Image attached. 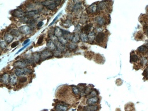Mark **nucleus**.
Masks as SVG:
<instances>
[{
    "label": "nucleus",
    "mask_w": 148,
    "mask_h": 111,
    "mask_svg": "<svg viewBox=\"0 0 148 111\" xmlns=\"http://www.w3.org/2000/svg\"><path fill=\"white\" fill-rule=\"evenodd\" d=\"M53 54V53H52L51 51H50L49 50H43V52H42V53H41V60H45L48 59V58H50V57H52Z\"/></svg>",
    "instance_id": "obj_1"
},
{
    "label": "nucleus",
    "mask_w": 148,
    "mask_h": 111,
    "mask_svg": "<svg viewBox=\"0 0 148 111\" xmlns=\"http://www.w3.org/2000/svg\"><path fill=\"white\" fill-rule=\"evenodd\" d=\"M105 37H106V34L103 32H99L96 35V37H95V42L99 44L102 43L104 42V39H105Z\"/></svg>",
    "instance_id": "obj_2"
},
{
    "label": "nucleus",
    "mask_w": 148,
    "mask_h": 111,
    "mask_svg": "<svg viewBox=\"0 0 148 111\" xmlns=\"http://www.w3.org/2000/svg\"><path fill=\"white\" fill-rule=\"evenodd\" d=\"M19 31L20 33L27 35L29 34H30L31 32V27L29 26L26 25V26H23L20 27L19 28Z\"/></svg>",
    "instance_id": "obj_3"
},
{
    "label": "nucleus",
    "mask_w": 148,
    "mask_h": 111,
    "mask_svg": "<svg viewBox=\"0 0 148 111\" xmlns=\"http://www.w3.org/2000/svg\"><path fill=\"white\" fill-rule=\"evenodd\" d=\"M28 64L26 60L24 61H17L13 64V66L17 68H24Z\"/></svg>",
    "instance_id": "obj_4"
},
{
    "label": "nucleus",
    "mask_w": 148,
    "mask_h": 111,
    "mask_svg": "<svg viewBox=\"0 0 148 111\" xmlns=\"http://www.w3.org/2000/svg\"><path fill=\"white\" fill-rule=\"evenodd\" d=\"M94 20H95V23L99 25V27L105 25V22H106L105 19L104 17H102L101 16H96L95 17V19H94Z\"/></svg>",
    "instance_id": "obj_5"
},
{
    "label": "nucleus",
    "mask_w": 148,
    "mask_h": 111,
    "mask_svg": "<svg viewBox=\"0 0 148 111\" xmlns=\"http://www.w3.org/2000/svg\"><path fill=\"white\" fill-rule=\"evenodd\" d=\"M97 12V5L96 4H93L87 8V13L88 14H94Z\"/></svg>",
    "instance_id": "obj_6"
},
{
    "label": "nucleus",
    "mask_w": 148,
    "mask_h": 111,
    "mask_svg": "<svg viewBox=\"0 0 148 111\" xmlns=\"http://www.w3.org/2000/svg\"><path fill=\"white\" fill-rule=\"evenodd\" d=\"M68 108V105H67L65 103H59L55 106V109L56 111H67Z\"/></svg>",
    "instance_id": "obj_7"
},
{
    "label": "nucleus",
    "mask_w": 148,
    "mask_h": 111,
    "mask_svg": "<svg viewBox=\"0 0 148 111\" xmlns=\"http://www.w3.org/2000/svg\"><path fill=\"white\" fill-rule=\"evenodd\" d=\"M12 15L17 17H23L24 16V13L20 9H16L12 11Z\"/></svg>",
    "instance_id": "obj_8"
},
{
    "label": "nucleus",
    "mask_w": 148,
    "mask_h": 111,
    "mask_svg": "<svg viewBox=\"0 0 148 111\" xmlns=\"http://www.w3.org/2000/svg\"><path fill=\"white\" fill-rule=\"evenodd\" d=\"M62 31H63V37H64L65 39H67V41H72L74 35L73 34L70 33V32L67 31H65V30H62Z\"/></svg>",
    "instance_id": "obj_9"
},
{
    "label": "nucleus",
    "mask_w": 148,
    "mask_h": 111,
    "mask_svg": "<svg viewBox=\"0 0 148 111\" xmlns=\"http://www.w3.org/2000/svg\"><path fill=\"white\" fill-rule=\"evenodd\" d=\"M99 101V97H91V98H89L86 100V103L87 105H95Z\"/></svg>",
    "instance_id": "obj_10"
},
{
    "label": "nucleus",
    "mask_w": 148,
    "mask_h": 111,
    "mask_svg": "<svg viewBox=\"0 0 148 111\" xmlns=\"http://www.w3.org/2000/svg\"><path fill=\"white\" fill-rule=\"evenodd\" d=\"M9 78L10 77L8 73H4L3 75H1V82L4 84H8L9 83Z\"/></svg>",
    "instance_id": "obj_11"
},
{
    "label": "nucleus",
    "mask_w": 148,
    "mask_h": 111,
    "mask_svg": "<svg viewBox=\"0 0 148 111\" xmlns=\"http://www.w3.org/2000/svg\"><path fill=\"white\" fill-rule=\"evenodd\" d=\"M47 47L50 51H53L54 52L55 50H56V47L55 43L52 40H49L47 42Z\"/></svg>",
    "instance_id": "obj_12"
},
{
    "label": "nucleus",
    "mask_w": 148,
    "mask_h": 111,
    "mask_svg": "<svg viewBox=\"0 0 148 111\" xmlns=\"http://www.w3.org/2000/svg\"><path fill=\"white\" fill-rule=\"evenodd\" d=\"M98 109V106L96 105H89L85 106L83 108V111H97Z\"/></svg>",
    "instance_id": "obj_13"
},
{
    "label": "nucleus",
    "mask_w": 148,
    "mask_h": 111,
    "mask_svg": "<svg viewBox=\"0 0 148 111\" xmlns=\"http://www.w3.org/2000/svg\"><path fill=\"white\" fill-rule=\"evenodd\" d=\"M54 43H55L56 47V49H57L58 50L60 51L61 52H64L65 50V46L62 45L60 42H58V39L56 41L54 42Z\"/></svg>",
    "instance_id": "obj_14"
},
{
    "label": "nucleus",
    "mask_w": 148,
    "mask_h": 111,
    "mask_svg": "<svg viewBox=\"0 0 148 111\" xmlns=\"http://www.w3.org/2000/svg\"><path fill=\"white\" fill-rule=\"evenodd\" d=\"M32 58L34 61L36 63H38L41 60V54L39 53L35 52L33 54Z\"/></svg>",
    "instance_id": "obj_15"
},
{
    "label": "nucleus",
    "mask_w": 148,
    "mask_h": 111,
    "mask_svg": "<svg viewBox=\"0 0 148 111\" xmlns=\"http://www.w3.org/2000/svg\"><path fill=\"white\" fill-rule=\"evenodd\" d=\"M137 51L141 54H145L148 52V48L146 45H142L137 49Z\"/></svg>",
    "instance_id": "obj_16"
},
{
    "label": "nucleus",
    "mask_w": 148,
    "mask_h": 111,
    "mask_svg": "<svg viewBox=\"0 0 148 111\" xmlns=\"http://www.w3.org/2000/svg\"><path fill=\"white\" fill-rule=\"evenodd\" d=\"M38 13V10H33V11H30L28 12L25 13V15L28 18H31Z\"/></svg>",
    "instance_id": "obj_17"
},
{
    "label": "nucleus",
    "mask_w": 148,
    "mask_h": 111,
    "mask_svg": "<svg viewBox=\"0 0 148 111\" xmlns=\"http://www.w3.org/2000/svg\"><path fill=\"white\" fill-rule=\"evenodd\" d=\"M82 8V4L80 2H77L76 4H75L72 7V11L74 12H78Z\"/></svg>",
    "instance_id": "obj_18"
},
{
    "label": "nucleus",
    "mask_w": 148,
    "mask_h": 111,
    "mask_svg": "<svg viewBox=\"0 0 148 111\" xmlns=\"http://www.w3.org/2000/svg\"><path fill=\"white\" fill-rule=\"evenodd\" d=\"M54 34L57 38H60L63 36V31L58 27H56L54 30Z\"/></svg>",
    "instance_id": "obj_19"
},
{
    "label": "nucleus",
    "mask_w": 148,
    "mask_h": 111,
    "mask_svg": "<svg viewBox=\"0 0 148 111\" xmlns=\"http://www.w3.org/2000/svg\"><path fill=\"white\" fill-rule=\"evenodd\" d=\"M17 78L16 75H11L9 78V83L12 85H15L17 83Z\"/></svg>",
    "instance_id": "obj_20"
},
{
    "label": "nucleus",
    "mask_w": 148,
    "mask_h": 111,
    "mask_svg": "<svg viewBox=\"0 0 148 111\" xmlns=\"http://www.w3.org/2000/svg\"><path fill=\"white\" fill-rule=\"evenodd\" d=\"M15 73L17 77H22L25 74L24 68H16L15 71Z\"/></svg>",
    "instance_id": "obj_21"
},
{
    "label": "nucleus",
    "mask_w": 148,
    "mask_h": 111,
    "mask_svg": "<svg viewBox=\"0 0 148 111\" xmlns=\"http://www.w3.org/2000/svg\"><path fill=\"white\" fill-rule=\"evenodd\" d=\"M4 38L5 41L7 43H10V42H12L13 39V37L11 34H8L7 33L4 35Z\"/></svg>",
    "instance_id": "obj_22"
},
{
    "label": "nucleus",
    "mask_w": 148,
    "mask_h": 111,
    "mask_svg": "<svg viewBox=\"0 0 148 111\" xmlns=\"http://www.w3.org/2000/svg\"><path fill=\"white\" fill-rule=\"evenodd\" d=\"M88 40L89 42H93L94 39H95V37H96V35H95L94 32H90L88 34Z\"/></svg>",
    "instance_id": "obj_23"
},
{
    "label": "nucleus",
    "mask_w": 148,
    "mask_h": 111,
    "mask_svg": "<svg viewBox=\"0 0 148 111\" xmlns=\"http://www.w3.org/2000/svg\"><path fill=\"white\" fill-rule=\"evenodd\" d=\"M105 1H101L97 5V11H102L106 7V4H105Z\"/></svg>",
    "instance_id": "obj_24"
},
{
    "label": "nucleus",
    "mask_w": 148,
    "mask_h": 111,
    "mask_svg": "<svg viewBox=\"0 0 148 111\" xmlns=\"http://www.w3.org/2000/svg\"><path fill=\"white\" fill-rule=\"evenodd\" d=\"M80 39L83 42H87L89 41L88 40L87 35L86 33H82L80 35Z\"/></svg>",
    "instance_id": "obj_25"
},
{
    "label": "nucleus",
    "mask_w": 148,
    "mask_h": 111,
    "mask_svg": "<svg viewBox=\"0 0 148 111\" xmlns=\"http://www.w3.org/2000/svg\"><path fill=\"white\" fill-rule=\"evenodd\" d=\"M93 26V25L91 24H86V26H84L83 27V28H82V30L83 31H84V33L85 32H90V31L91 29V27Z\"/></svg>",
    "instance_id": "obj_26"
},
{
    "label": "nucleus",
    "mask_w": 148,
    "mask_h": 111,
    "mask_svg": "<svg viewBox=\"0 0 148 111\" xmlns=\"http://www.w3.org/2000/svg\"><path fill=\"white\" fill-rule=\"evenodd\" d=\"M138 61V56L135 54H131V56H130V61L131 63H136Z\"/></svg>",
    "instance_id": "obj_27"
},
{
    "label": "nucleus",
    "mask_w": 148,
    "mask_h": 111,
    "mask_svg": "<svg viewBox=\"0 0 148 111\" xmlns=\"http://www.w3.org/2000/svg\"><path fill=\"white\" fill-rule=\"evenodd\" d=\"M77 44L75 43H70L67 46V48H68V49L70 50H74L76 49L77 48Z\"/></svg>",
    "instance_id": "obj_28"
},
{
    "label": "nucleus",
    "mask_w": 148,
    "mask_h": 111,
    "mask_svg": "<svg viewBox=\"0 0 148 111\" xmlns=\"http://www.w3.org/2000/svg\"><path fill=\"white\" fill-rule=\"evenodd\" d=\"M57 6V5L56 1H53V2L51 4H50L49 6L46 7V8L49 10H54V9L56 8Z\"/></svg>",
    "instance_id": "obj_29"
},
{
    "label": "nucleus",
    "mask_w": 148,
    "mask_h": 111,
    "mask_svg": "<svg viewBox=\"0 0 148 111\" xmlns=\"http://www.w3.org/2000/svg\"><path fill=\"white\" fill-rule=\"evenodd\" d=\"M57 39L58 42H60L62 45H63L64 46H65V45H67V43H68V41H67V39H65L63 37H60V38H58Z\"/></svg>",
    "instance_id": "obj_30"
},
{
    "label": "nucleus",
    "mask_w": 148,
    "mask_h": 111,
    "mask_svg": "<svg viewBox=\"0 0 148 111\" xmlns=\"http://www.w3.org/2000/svg\"><path fill=\"white\" fill-rule=\"evenodd\" d=\"M35 22L36 20L34 19H29V20H28V22H27V23L28 24V26H29L30 27H34V25L35 24Z\"/></svg>",
    "instance_id": "obj_31"
},
{
    "label": "nucleus",
    "mask_w": 148,
    "mask_h": 111,
    "mask_svg": "<svg viewBox=\"0 0 148 111\" xmlns=\"http://www.w3.org/2000/svg\"><path fill=\"white\" fill-rule=\"evenodd\" d=\"M79 40H80V35H79L78 34H75L74 35V37H73V39L72 40V42H73V43H77V42H78L79 41Z\"/></svg>",
    "instance_id": "obj_32"
},
{
    "label": "nucleus",
    "mask_w": 148,
    "mask_h": 111,
    "mask_svg": "<svg viewBox=\"0 0 148 111\" xmlns=\"http://www.w3.org/2000/svg\"><path fill=\"white\" fill-rule=\"evenodd\" d=\"M148 60L146 57H142L140 59V63L142 65L144 66L145 65H146V64L148 63Z\"/></svg>",
    "instance_id": "obj_33"
},
{
    "label": "nucleus",
    "mask_w": 148,
    "mask_h": 111,
    "mask_svg": "<svg viewBox=\"0 0 148 111\" xmlns=\"http://www.w3.org/2000/svg\"><path fill=\"white\" fill-rule=\"evenodd\" d=\"M20 31L19 30H17L16 29H13L12 31H11V34L12 35V36H14V37H18V36H19L20 35Z\"/></svg>",
    "instance_id": "obj_34"
},
{
    "label": "nucleus",
    "mask_w": 148,
    "mask_h": 111,
    "mask_svg": "<svg viewBox=\"0 0 148 111\" xmlns=\"http://www.w3.org/2000/svg\"><path fill=\"white\" fill-rule=\"evenodd\" d=\"M72 93H74V95L77 96L80 94V90L76 86H73L72 87Z\"/></svg>",
    "instance_id": "obj_35"
},
{
    "label": "nucleus",
    "mask_w": 148,
    "mask_h": 111,
    "mask_svg": "<svg viewBox=\"0 0 148 111\" xmlns=\"http://www.w3.org/2000/svg\"><path fill=\"white\" fill-rule=\"evenodd\" d=\"M89 96V98H91V97H97V93L95 90H92L91 92H90V94L89 95H87V97Z\"/></svg>",
    "instance_id": "obj_36"
},
{
    "label": "nucleus",
    "mask_w": 148,
    "mask_h": 111,
    "mask_svg": "<svg viewBox=\"0 0 148 111\" xmlns=\"http://www.w3.org/2000/svg\"><path fill=\"white\" fill-rule=\"evenodd\" d=\"M71 25V21L69 19H67V20H65V22H64V24H63V26H64V27H67V28L69 27Z\"/></svg>",
    "instance_id": "obj_37"
},
{
    "label": "nucleus",
    "mask_w": 148,
    "mask_h": 111,
    "mask_svg": "<svg viewBox=\"0 0 148 111\" xmlns=\"http://www.w3.org/2000/svg\"><path fill=\"white\" fill-rule=\"evenodd\" d=\"M53 2V1H43V2H42L41 4H42L44 6H46V7H48V6H49V5L51 4Z\"/></svg>",
    "instance_id": "obj_38"
},
{
    "label": "nucleus",
    "mask_w": 148,
    "mask_h": 111,
    "mask_svg": "<svg viewBox=\"0 0 148 111\" xmlns=\"http://www.w3.org/2000/svg\"><path fill=\"white\" fill-rule=\"evenodd\" d=\"M19 81L20 83H24L27 81V78H26V77H21L19 79Z\"/></svg>",
    "instance_id": "obj_39"
},
{
    "label": "nucleus",
    "mask_w": 148,
    "mask_h": 111,
    "mask_svg": "<svg viewBox=\"0 0 148 111\" xmlns=\"http://www.w3.org/2000/svg\"><path fill=\"white\" fill-rule=\"evenodd\" d=\"M24 70L25 74H26V75L31 74V73H33V71H32L31 69H30V68H27V67H26V68H24Z\"/></svg>",
    "instance_id": "obj_40"
},
{
    "label": "nucleus",
    "mask_w": 148,
    "mask_h": 111,
    "mask_svg": "<svg viewBox=\"0 0 148 111\" xmlns=\"http://www.w3.org/2000/svg\"><path fill=\"white\" fill-rule=\"evenodd\" d=\"M92 90H92L91 88H90V87H86L85 89H84V93H85L86 94L89 95Z\"/></svg>",
    "instance_id": "obj_41"
},
{
    "label": "nucleus",
    "mask_w": 148,
    "mask_h": 111,
    "mask_svg": "<svg viewBox=\"0 0 148 111\" xmlns=\"http://www.w3.org/2000/svg\"><path fill=\"white\" fill-rule=\"evenodd\" d=\"M53 55H54V56H56V57H58V56H61V52H60V51L58 50L57 49L55 50L53 52Z\"/></svg>",
    "instance_id": "obj_42"
},
{
    "label": "nucleus",
    "mask_w": 148,
    "mask_h": 111,
    "mask_svg": "<svg viewBox=\"0 0 148 111\" xmlns=\"http://www.w3.org/2000/svg\"><path fill=\"white\" fill-rule=\"evenodd\" d=\"M7 45V43H6V42H5V41H1V43H0V46H1V49L6 48Z\"/></svg>",
    "instance_id": "obj_43"
},
{
    "label": "nucleus",
    "mask_w": 148,
    "mask_h": 111,
    "mask_svg": "<svg viewBox=\"0 0 148 111\" xmlns=\"http://www.w3.org/2000/svg\"><path fill=\"white\" fill-rule=\"evenodd\" d=\"M83 21L82 23H84L86 22L87 21V16L86 15H82V16L81 17V19H80V22H82Z\"/></svg>",
    "instance_id": "obj_44"
},
{
    "label": "nucleus",
    "mask_w": 148,
    "mask_h": 111,
    "mask_svg": "<svg viewBox=\"0 0 148 111\" xmlns=\"http://www.w3.org/2000/svg\"><path fill=\"white\" fill-rule=\"evenodd\" d=\"M43 35L41 36V37L39 38V39H38V42H37V45H39L42 44V42H43Z\"/></svg>",
    "instance_id": "obj_45"
},
{
    "label": "nucleus",
    "mask_w": 148,
    "mask_h": 111,
    "mask_svg": "<svg viewBox=\"0 0 148 111\" xmlns=\"http://www.w3.org/2000/svg\"><path fill=\"white\" fill-rule=\"evenodd\" d=\"M80 30H81V28H80V26H79V25H78L77 26H76L75 28L74 31L76 32V34H78V32L80 31Z\"/></svg>",
    "instance_id": "obj_46"
},
{
    "label": "nucleus",
    "mask_w": 148,
    "mask_h": 111,
    "mask_svg": "<svg viewBox=\"0 0 148 111\" xmlns=\"http://www.w3.org/2000/svg\"><path fill=\"white\" fill-rule=\"evenodd\" d=\"M143 75H144L145 76L146 78H148V67L145 69Z\"/></svg>",
    "instance_id": "obj_47"
},
{
    "label": "nucleus",
    "mask_w": 148,
    "mask_h": 111,
    "mask_svg": "<svg viewBox=\"0 0 148 111\" xmlns=\"http://www.w3.org/2000/svg\"><path fill=\"white\" fill-rule=\"evenodd\" d=\"M19 44V41H16V42H14L13 43H12V44L11 45V47L12 48H15L16 46H17Z\"/></svg>",
    "instance_id": "obj_48"
},
{
    "label": "nucleus",
    "mask_w": 148,
    "mask_h": 111,
    "mask_svg": "<svg viewBox=\"0 0 148 111\" xmlns=\"http://www.w3.org/2000/svg\"><path fill=\"white\" fill-rule=\"evenodd\" d=\"M34 6L33 4L27 5V9H30V10L33 9L34 8ZM32 11H33V10H32Z\"/></svg>",
    "instance_id": "obj_49"
},
{
    "label": "nucleus",
    "mask_w": 148,
    "mask_h": 111,
    "mask_svg": "<svg viewBox=\"0 0 148 111\" xmlns=\"http://www.w3.org/2000/svg\"><path fill=\"white\" fill-rule=\"evenodd\" d=\"M95 30H96L98 32H102L101 31L102 30V27H97L96 28H95Z\"/></svg>",
    "instance_id": "obj_50"
},
{
    "label": "nucleus",
    "mask_w": 148,
    "mask_h": 111,
    "mask_svg": "<svg viewBox=\"0 0 148 111\" xmlns=\"http://www.w3.org/2000/svg\"><path fill=\"white\" fill-rule=\"evenodd\" d=\"M61 13H59V14H58V16H57V17H56V18H55V19H54V20H53V22H52V23H51V24L49 25V26H52V25H53V24H54V22H55V21H56V20H57V18H58V17H59V16H60V15H61Z\"/></svg>",
    "instance_id": "obj_51"
},
{
    "label": "nucleus",
    "mask_w": 148,
    "mask_h": 111,
    "mask_svg": "<svg viewBox=\"0 0 148 111\" xmlns=\"http://www.w3.org/2000/svg\"><path fill=\"white\" fill-rule=\"evenodd\" d=\"M43 22H39V23L37 24V27H38V28H40L41 27H42V26H43Z\"/></svg>",
    "instance_id": "obj_52"
},
{
    "label": "nucleus",
    "mask_w": 148,
    "mask_h": 111,
    "mask_svg": "<svg viewBox=\"0 0 148 111\" xmlns=\"http://www.w3.org/2000/svg\"><path fill=\"white\" fill-rule=\"evenodd\" d=\"M27 46H28V45H25V46H24V47H23V48H22V49H20V50H19V51H18V52H17V53H16V54H18V53H20V52H21V51H22V50H23V49H25V48H27Z\"/></svg>",
    "instance_id": "obj_53"
},
{
    "label": "nucleus",
    "mask_w": 148,
    "mask_h": 111,
    "mask_svg": "<svg viewBox=\"0 0 148 111\" xmlns=\"http://www.w3.org/2000/svg\"><path fill=\"white\" fill-rule=\"evenodd\" d=\"M30 42V39H26V41H24V43H23V45H26L27 44V43H28V42Z\"/></svg>",
    "instance_id": "obj_54"
},
{
    "label": "nucleus",
    "mask_w": 148,
    "mask_h": 111,
    "mask_svg": "<svg viewBox=\"0 0 148 111\" xmlns=\"http://www.w3.org/2000/svg\"><path fill=\"white\" fill-rule=\"evenodd\" d=\"M146 46L148 48V41H146Z\"/></svg>",
    "instance_id": "obj_55"
},
{
    "label": "nucleus",
    "mask_w": 148,
    "mask_h": 111,
    "mask_svg": "<svg viewBox=\"0 0 148 111\" xmlns=\"http://www.w3.org/2000/svg\"><path fill=\"white\" fill-rule=\"evenodd\" d=\"M146 35H147V36L148 37V29L147 30H146Z\"/></svg>",
    "instance_id": "obj_56"
},
{
    "label": "nucleus",
    "mask_w": 148,
    "mask_h": 111,
    "mask_svg": "<svg viewBox=\"0 0 148 111\" xmlns=\"http://www.w3.org/2000/svg\"><path fill=\"white\" fill-rule=\"evenodd\" d=\"M147 55H148V54H147Z\"/></svg>",
    "instance_id": "obj_57"
}]
</instances>
